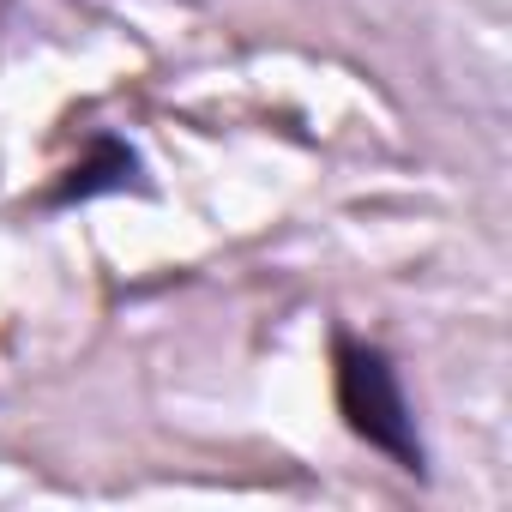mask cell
Listing matches in <instances>:
<instances>
[{"mask_svg": "<svg viewBox=\"0 0 512 512\" xmlns=\"http://www.w3.org/2000/svg\"><path fill=\"white\" fill-rule=\"evenodd\" d=\"M332 404L362 446H374L404 476L428 482V446H422L416 410L404 398L398 362L380 344H368L356 332H332Z\"/></svg>", "mask_w": 512, "mask_h": 512, "instance_id": "cell-1", "label": "cell"}, {"mask_svg": "<svg viewBox=\"0 0 512 512\" xmlns=\"http://www.w3.org/2000/svg\"><path fill=\"white\" fill-rule=\"evenodd\" d=\"M145 193V181H139V151L127 145V139H115V133H97L91 139V151L73 163V169H61V181L37 199L43 211H67V205H85V199H103V193Z\"/></svg>", "mask_w": 512, "mask_h": 512, "instance_id": "cell-2", "label": "cell"}]
</instances>
